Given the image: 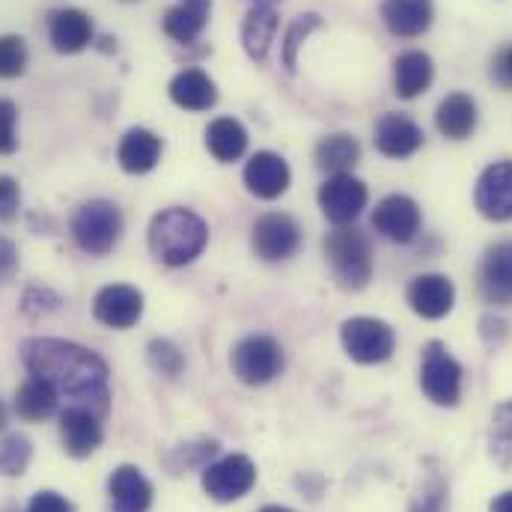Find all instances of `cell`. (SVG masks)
Masks as SVG:
<instances>
[{
  "label": "cell",
  "mask_w": 512,
  "mask_h": 512,
  "mask_svg": "<svg viewBox=\"0 0 512 512\" xmlns=\"http://www.w3.org/2000/svg\"><path fill=\"white\" fill-rule=\"evenodd\" d=\"M21 361L30 376L51 384L60 399L66 396L72 405H84L99 417L108 414L111 373L96 352L57 337H30L21 343Z\"/></svg>",
  "instance_id": "cell-1"
},
{
  "label": "cell",
  "mask_w": 512,
  "mask_h": 512,
  "mask_svg": "<svg viewBox=\"0 0 512 512\" xmlns=\"http://www.w3.org/2000/svg\"><path fill=\"white\" fill-rule=\"evenodd\" d=\"M209 245L206 221L182 206H170L158 212L149 224V251L158 262L170 268L191 265Z\"/></svg>",
  "instance_id": "cell-2"
},
{
  "label": "cell",
  "mask_w": 512,
  "mask_h": 512,
  "mask_svg": "<svg viewBox=\"0 0 512 512\" xmlns=\"http://www.w3.org/2000/svg\"><path fill=\"white\" fill-rule=\"evenodd\" d=\"M325 256L331 262L334 280L346 292H361L373 277V248L367 233L355 227H337L325 236Z\"/></svg>",
  "instance_id": "cell-3"
},
{
  "label": "cell",
  "mask_w": 512,
  "mask_h": 512,
  "mask_svg": "<svg viewBox=\"0 0 512 512\" xmlns=\"http://www.w3.org/2000/svg\"><path fill=\"white\" fill-rule=\"evenodd\" d=\"M123 212L108 200L84 203L72 218V239L90 256H108L123 239Z\"/></svg>",
  "instance_id": "cell-4"
},
{
  "label": "cell",
  "mask_w": 512,
  "mask_h": 512,
  "mask_svg": "<svg viewBox=\"0 0 512 512\" xmlns=\"http://www.w3.org/2000/svg\"><path fill=\"white\" fill-rule=\"evenodd\" d=\"M233 376L248 387H262L283 373V346L268 334H251L230 355Z\"/></svg>",
  "instance_id": "cell-5"
},
{
  "label": "cell",
  "mask_w": 512,
  "mask_h": 512,
  "mask_svg": "<svg viewBox=\"0 0 512 512\" xmlns=\"http://www.w3.org/2000/svg\"><path fill=\"white\" fill-rule=\"evenodd\" d=\"M340 340H343L346 355L355 364H367V367L370 364H384L396 349L393 328L382 319H373V316L346 319L343 328H340Z\"/></svg>",
  "instance_id": "cell-6"
},
{
  "label": "cell",
  "mask_w": 512,
  "mask_h": 512,
  "mask_svg": "<svg viewBox=\"0 0 512 512\" xmlns=\"http://www.w3.org/2000/svg\"><path fill=\"white\" fill-rule=\"evenodd\" d=\"M200 483L212 501L233 504V501H242L256 486V465L245 453H233V456H224V459L206 465Z\"/></svg>",
  "instance_id": "cell-7"
},
{
  "label": "cell",
  "mask_w": 512,
  "mask_h": 512,
  "mask_svg": "<svg viewBox=\"0 0 512 512\" xmlns=\"http://www.w3.org/2000/svg\"><path fill=\"white\" fill-rule=\"evenodd\" d=\"M420 387L426 399H432L435 405H456L462 396V367L438 340H432L423 349Z\"/></svg>",
  "instance_id": "cell-8"
},
{
  "label": "cell",
  "mask_w": 512,
  "mask_h": 512,
  "mask_svg": "<svg viewBox=\"0 0 512 512\" xmlns=\"http://www.w3.org/2000/svg\"><path fill=\"white\" fill-rule=\"evenodd\" d=\"M254 254L265 262H283L298 254L301 248V227L286 212H268L251 227Z\"/></svg>",
  "instance_id": "cell-9"
},
{
  "label": "cell",
  "mask_w": 512,
  "mask_h": 512,
  "mask_svg": "<svg viewBox=\"0 0 512 512\" xmlns=\"http://www.w3.org/2000/svg\"><path fill=\"white\" fill-rule=\"evenodd\" d=\"M367 185L352 176V173H334L325 179V185L319 188V209L322 215L337 224V227H349L367 206Z\"/></svg>",
  "instance_id": "cell-10"
},
{
  "label": "cell",
  "mask_w": 512,
  "mask_h": 512,
  "mask_svg": "<svg viewBox=\"0 0 512 512\" xmlns=\"http://www.w3.org/2000/svg\"><path fill=\"white\" fill-rule=\"evenodd\" d=\"M93 316L108 328L128 331L143 316V292L128 283H111V286L99 289V295L93 301Z\"/></svg>",
  "instance_id": "cell-11"
},
{
  "label": "cell",
  "mask_w": 512,
  "mask_h": 512,
  "mask_svg": "<svg viewBox=\"0 0 512 512\" xmlns=\"http://www.w3.org/2000/svg\"><path fill=\"white\" fill-rule=\"evenodd\" d=\"M474 203L480 215L495 224L512 221V161H498L483 170L474 191Z\"/></svg>",
  "instance_id": "cell-12"
},
{
  "label": "cell",
  "mask_w": 512,
  "mask_h": 512,
  "mask_svg": "<svg viewBox=\"0 0 512 512\" xmlns=\"http://www.w3.org/2000/svg\"><path fill=\"white\" fill-rule=\"evenodd\" d=\"M60 438H63V450L72 459H87L102 447V423L99 414L84 408V405H69L60 411Z\"/></svg>",
  "instance_id": "cell-13"
},
{
  "label": "cell",
  "mask_w": 512,
  "mask_h": 512,
  "mask_svg": "<svg viewBox=\"0 0 512 512\" xmlns=\"http://www.w3.org/2000/svg\"><path fill=\"white\" fill-rule=\"evenodd\" d=\"M373 230L387 242L408 245L420 233V206L405 194H390L373 212Z\"/></svg>",
  "instance_id": "cell-14"
},
{
  "label": "cell",
  "mask_w": 512,
  "mask_h": 512,
  "mask_svg": "<svg viewBox=\"0 0 512 512\" xmlns=\"http://www.w3.org/2000/svg\"><path fill=\"white\" fill-rule=\"evenodd\" d=\"M411 310L423 319H444L453 310L456 286L447 274H420L408 283L405 292Z\"/></svg>",
  "instance_id": "cell-15"
},
{
  "label": "cell",
  "mask_w": 512,
  "mask_h": 512,
  "mask_svg": "<svg viewBox=\"0 0 512 512\" xmlns=\"http://www.w3.org/2000/svg\"><path fill=\"white\" fill-rule=\"evenodd\" d=\"M289 182H292L289 164L277 152H268V149L256 152L245 164V185L256 200H277L280 194H286Z\"/></svg>",
  "instance_id": "cell-16"
},
{
  "label": "cell",
  "mask_w": 512,
  "mask_h": 512,
  "mask_svg": "<svg viewBox=\"0 0 512 512\" xmlns=\"http://www.w3.org/2000/svg\"><path fill=\"white\" fill-rule=\"evenodd\" d=\"M480 292L495 307H512V239L489 248L480 265Z\"/></svg>",
  "instance_id": "cell-17"
},
{
  "label": "cell",
  "mask_w": 512,
  "mask_h": 512,
  "mask_svg": "<svg viewBox=\"0 0 512 512\" xmlns=\"http://www.w3.org/2000/svg\"><path fill=\"white\" fill-rule=\"evenodd\" d=\"M48 39L57 54H78L93 42V18L75 6L57 9L48 24Z\"/></svg>",
  "instance_id": "cell-18"
},
{
  "label": "cell",
  "mask_w": 512,
  "mask_h": 512,
  "mask_svg": "<svg viewBox=\"0 0 512 512\" xmlns=\"http://www.w3.org/2000/svg\"><path fill=\"white\" fill-rule=\"evenodd\" d=\"M164 152V143L155 131L149 128H128L117 146V161L131 176H143L158 167Z\"/></svg>",
  "instance_id": "cell-19"
},
{
  "label": "cell",
  "mask_w": 512,
  "mask_h": 512,
  "mask_svg": "<svg viewBox=\"0 0 512 512\" xmlns=\"http://www.w3.org/2000/svg\"><path fill=\"white\" fill-rule=\"evenodd\" d=\"M382 18L393 36L414 39L432 27L435 6L432 0H384Z\"/></svg>",
  "instance_id": "cell-20"
},
{
  "label": "cell",
  "mask_w": 512,
  "mask_h": 512,
  "mask_svg": "<svg viewBox=\"0 0 512 512\" xmlns=\"http://www.w3.org/2000/svg\"><path fill=\"white\" fill-rule=\"evenodd\" d=\"M108 495L114 512H146L152 507V483L134 465H120L111 474Z\"/></svg>",
  "instance_id": "cell-21"
},
{
  "label": "cell",
  "mask_w": 512,
  "mask_h": 512,
  "mask_svg": "<svg viewBox=\"0 0 512 512\" xmlns=\"http://www.w3.org/2000/svg\"><path fill=\"white\" fill-rule=\"evenodd\" d=\"M376 149L387 158H408L423 146V128L402 114H384L376 123Z\"/></svg>",
  "instance_id": "cell-22"
},
{
  "label": "cell",
  "mask_w": 512,
  "mask_h": 512,
  "mask_svg": "<svg viewBox=\"0 0 512 512\" xmlns=\"http://www.w3.org/2000/svg\"><path fill=\"white\" fill-rule=\"evenodd\" d=\"M212 0H179L164 12V33L179 45H194L209 24Z\"/></svg>",
  "instance_id": "cell-23"
},
{
  "label": "cell",
  "mask_w": 512,
  "mask_h": 512,
  "mask_svg": "<svg viewBox=\"0 0 512 512\" xmlns=\"http://www.w3.org/2000/svg\"><path fill=\"white\" fill-rule=\"evenodd\" d=\"M170 99L182 111L197 114V111H209L218 102V90H215V81L203 69H182L170 81Z\"/></svg>",
  "instance_id": "cell-24"
},
{
  "label": "cell",
  "mask_w": 512,
  "mask_h": 512,
  "mask_svg": "<svg viewBox=\"0 0 512 512\" xmlns=\"http://www.w3.org/2000/svg\"><path fill=\"white\" fill-rule=\"evenodd\" d=\"M432 75H435V66H432V57L429 54H423V51H405V54H399L396 63H393L396 96L405 99V102L417 99L420 93L429 90Z\"/></svg>",
  "instance_id": "cell-25"
},
{
  "label": "cell",
  "mask_w": 512,
  "mask_h": 512,
  "mask_svg": "<svg viewBox=\"0 0 512 512\" xmlns=\"http://www.w3.org/2000/svg\"><path fill=\"white\" fill-rule=\"evenodd\" d=\"M435 126L450 140H465L477 128V105L465 93H450L435 111Z\"/></svg>",
  "instance_id": "cell-26"
},
{
  "label": "cell",
  "mask_w": 512,
  "mask_h": 512,
  "mask_svg": "<svg viewBox=\"0 0 512 512\" xmlns=\"http://www.w3.org/2000/svg\"><path fill=\"white\" fill-rule=\"evenodd\" d=\"M206 149L221 164H233L248 152V128L233 117H221L206 128Z\"/></svg>",
  "instance_id": "cell-27"
},
{
  "label": "cell",
  "mask_w": 512,
  "mask_h": 512,
  "mask_svg": "<svg viewBox=\"0 0 512 512\" xmlns=\"http://www.w3.org/2000/svg\"><path fill=\"white\" fill-rule=\"evenodd\" d=\"M274 33H277V9L274 6H251L248 18L242 24V45L254 63H262L268 57Z\"/></svg>",
  "instance_id": "cell-28"
},
{
  "label": "cell",
  "mask_w": 512,
  "mask_h": 512,
  "mask_svg": "<svg viewBox=\"0 0 512 512\" xmlns=\"http://www.w3.org/2000/svg\"><path fill=\"white\" fill-rule=\"evenodd\" d=\"M57 405H60V393L51 387L48 382L30 376L27 382L18 387L15 393V411L21 420H30V423H39V420H48L51 414H57Z\"/></svg>",
  "instance_id": "cell-29"
},
{
  "label": "cell",
  "mask_w": 512,
  "mask_h": 512,
  "mask_svg": "<svg viewBox=\"0 0 512 512\" xmlns=\"http://www.w3.org/2000/svg\"><path fill=\"white\" fill-rule=\"evenodd\" d=\"M361 161V143L352 134H328L316 146V167L325 173H352V167Z\"/></svg>",
  "instance_id": "cell-30"
},
{
  "label": "cell",
  "mask_w": 512,
  "mask_h": 512,
  "mask_svg": "<svg viewBox=\"0 0 512 512\" xmlns=\"http://www.w3.org/2000/svg\"><path fill=\"white\" fill-rule=\"evenodd\" d=\"M489 453L501 468H512V399L501 402L489 426Z\"/></svg>",
  "instance_id": "cell-31"
},
{
  "label": "cell",
  "mask_w": 512,
  "mask_h": 512,
  "mask_svg": "<svg viewBox=\"0 0 512 512\" xmlns=\"http://www.w3.org/2000/svg\"><path fill=\"white\" fill-rule=\"evenodd\" d=\"M33 459V447H30V438L15 432V435H6L3 444H0V474L3 477H21L27 471Z\"/></svg>",
  "instance_id": "cell-32"
},
{
  "label": "cell",
  "mask_w": 512,
  "mask_h": 512,
  "mask_svg": "<svg viewBox=\"0 0 512 512\" xmlns=\"http://www.w3.org/2000/svg\"><path fill=\"white\" fill-rule=\"evenodd\" d=\"M316 27H322V18H319L316 12H307V15H301V18L286 30V39H283V63H286V72H295V66H298V48L304 45V39H307Z\"/></svg>",
  "instance_id": "cell-33"
},
{
  "label": "cell",
  "mask_w": 512,
  "mask_h": 512,
  "mask_svg": "<svg viewBox=\"0 0 512 512\" xmlns=\"http://www.w3.org/2000/svg\"><path fill=\"white\" fill-rule=\"evenodd\" d=\"M27 69V45L21 36L15 33H6L0 36V78L9 81V78H18L24 75Z\"/></svg>",
  "instance_id": "cell-34"
},
{
  "label": "cell",
  "mask_w": 512,
  "mask_h": 512,
  "mask_svg": "<svg viewBox=\"0 0 512 512\" xmlns=\"http://www.w3.org/2000/svg\"><path fill=\"white\" fill-rule=\"evenodd\" d=\"M146 358H149L152 370L161 373V376H167V379L179 376L182 367H185L182 352H179L170 340H152V343L146 346Z\"/></svg>",
  "instance_id": "cell-35"
},
{
  "label": "cell",
  "mask_w": 512,
  "mask_h": 512,
  "mask_svg": "<svg viewBox=\"0 0 512 512\" xmlns=\"http://www.w3.org/2000/svg\"><path fill=\"white\" fill-rule=\"evenodd\" d=\"M15 126H18V108H15V102L0 99V155H9V152L18 149Z\"/></svg>",
  "instance_id": "cell-36"
},
{
  "label": "cell",
  "mask_w": 512,
  "mask_h": 512,
  "mask_svg": "<svg viewBox=\"0 0 512 512\" xmlns=\"http://www.w3.org/2000/svg\"><path fill=\"white\" fill-rule=\"evenodd\" d=\"M21 206V188L12 176H0V221H12Z\"/></svg>",
  "instance_id": "cell-37"
},
{
  "label": "cell",
  "mask_w": 512,
  "mask_h": 512,
  "mask_svg": "<svg viewBox=\"0 0 512 512\" xmlns=\"http://www.w3.org/2000/svg\"><path fill=\"white\" fill-rule=\"evenodd\" d=\"M447 492H444V486L441 483H429V486H423V492L417 495V501L411 504V512H444V504H447V498H444Z\"/></svg>",
  "instance_id": "cell-38"
},
{
  "label": "cell",
  "mask_w": 512,
  "mask_h": 512,
  "mask_svg": "<svg viewBox=\"0 0 512 512\" xmlns=\"http://www.w3.org/2000/svg\"><path fill=\"white\" fill-rule=\"evenodd\" d=\"M27 512H75V507L57 492H36L27 504Z\"/></svg>",
  "instance_id": "cell-39"
},
{
  "label": "cell",
  "mask_w": 512,
  "mask_h": 512,
  "mask_svg": "<svg viewBox=\"0 0 512 512\" xmlns=\"http://www.w3.org/2000/svg\"><path fill=\"white\" fill-rule=\"evenodd\" d=\"M18 268V248L9 239H0V286L15 274Z\"/></svg>",
  "instance_id": "cell-40"
},
{
  "label": "cell",
  "mask_w": 512,
  "mask_h": 512,
  "mask_svg": "<svg viewBox=\"0 0 512 512\" xmlns=\"http://www.w3.org/2000/svg\"><path fill=\"white\" fill-rule=\"evenodd\" d=\"M498 75H501L504 84H512V48L498 60Z\"/></svg>",
  "instance_id": "cell-41"
},
{
  "label": "cell",
  "mask_w": 512,
  "mask_h": 512,
  "mask_svg": "<svg viewBox=\"0 0 512 512\" xmlns=\"http://www.w3.org/2000/svg\"><path fill=\"white\" fill-rule=\"evenodd\" d=\"M492 512H512V492H504V495H498L495 501H492Z\"/></svg>",
  "instance_id": "cell-42"
},
{
  "label": "cell",
  "mask_w": 512,
  "mask_h": 512,
  "mask_svg": "<svg viewBox=\"0 0 512 512\" xmlns=\"http://www.w3.org/2000/svg\"><path fill=\"white\" fill-rule=\"evenodd\" d=\"M251 6H277V0H251Z\"/></svg>",
  "instance_id": "cell-43"
},
{
  "label": "cell",
  "mask_w": 512,
  "mask_h": 512,
  "mask_svg": "<svg viewBox=\"0 0 512 512\" xmlns=\"http://www.w3.org/2000/svg\"><path fill=\"white\" fill-rule=\"evenodd\" d=\"M3 426H6V408H3V402H0V432H3Z\"/></svg>",
  "instance_id": "cell-44"
},
{
  "label": "cell",
  "mask_w": 512,
  "mask_h": 512,
  "mask_svg": "<svg viewBox=\"0 0 512 512\" xmlns=\"http://www.w3.org/2000/svg\"><path fill=\"white\" fill-rule=\"evenodd\" d=\"M259 512H295V510H289V507H265V510H259Z\"/></svg>",
  "instance_id": "cell-45"
}]
</instances>
